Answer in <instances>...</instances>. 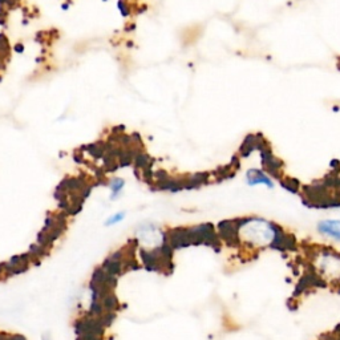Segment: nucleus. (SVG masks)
I'll list each match as a JSON object with an SVG mask.
<instances>
[{
	"mask_svg": "<svg viewBox=\"0 0 340 340\" xmlns=\"http://www.w3.org/2000/svg\"><path fill=\"white\" fill-rule=\"evenodd\" d=\"M241 238L253 248L268 246L276 238V229L261 218H251L241 227Z\"/></svg>",
	"mask_w": 340,
	"mask_h": 340,
	"instance_id": "obj_1",
	"label": "nucleus"
},
{
	"mask_svg": "<svg viewBox=\"0 0 340 340\" xmlns=\"http://www.w3.org/2000/svg\"><path fill=\"white\" fill-rule=\"evenodd\" d=\"M124 215H125L124 213H118V214H116V215L110 217L109 220L107 221V226H109V225H114V224H117V222H120L121 220H124Z\"/></svg>",
	"mask_w": 340,
	"mask_h": 340,
	"instance_id": "obj_7",
	"label": "nucleus"
},
{
	"mask_svg": "<svg viewBox=\"0 0 340 340\" xmlns=\"http://www.w3.org/2000/svg\"><path fill=\"white\" fill-rule=\"evenodd\" d=\"M122 186H124V181L120 178H116L112 181L110 183V188H112V192H113V197L112 198H116V196L120 193V190H122Z\"/></svg>",
	"mask_w": 340,
	"mask_h": 340,
	"instance_id": "obj_6",
	"label": "nucleus"
},
{
	"mask_svg": "<svg viewBox=\"0 0 340 340\" xmlns=\"http://www.w3.org/2000/svg\"><path fill=\"white\" fill-rule=\"evenodd\" d=\"M323 261V271L324 274L333 276V275H337L340 272V259L332 257V255H324L322 258Z\"/></svg>",
	"mask_w": 340,
	"mask_h": 340,
	"instance_id": "obj_4",
	"label": "nucleus"
},
{
	"mask_svg": "<svg viewBox=\"0 0 340 340\" xmlns=\"http://www.w3.org/2000/svg\"><path fill=\"white\" fill-rule=\"evenodd\" d=\"M246 182L249 186H257V185H265L268 189L274 188V181L270 178V175L266 174L259 169H250L246 173Z\"/></svg>",
	"mask_w": 340,
	"mask_h": 340,
	"instance_id": "obj_2",
	"label": "nucleus"
},
{
	"mask_svg": "<svg viewBox=\"0 0 340 340\" xmlns=\"http://www.w3.org/2000/svg\"><path fill=\"white\" fill-rule=\"evenodd\" d=\"M103 306L104 308L108 310V311H112V310L116 308L117 306V300L112 294H108L105 298H103Z\"/></svg>",
	"mask_w": 340,
	"mask_h": 340,
	"instance_id": "obj_5",
	"label": "nucleus"
},
{
	"mask_svg": "<svg viewBox=\"0 0 340 340\" xmlns=\"http://www.w3.org/2000/svg\"><path fill=\"white\" fill-rule=\"evenodd\" d=\"M318 231L324 237L340 242V221L326 220L318 224Z\"/></svg>",
	"mask_w": 340,
	"mask_h": 340,
	"instance_id": "obj_3",
	"label": "nucleus"
}]
</instances>
